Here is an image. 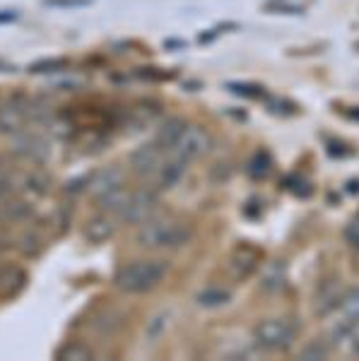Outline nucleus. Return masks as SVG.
I'll return each mask as SVG.
<instances>
[{"label":"nucleus","instance_id":"nucleus-1","mask_svg":"<svg viewBox=\"0 0 359 361\" xmlns=\"http://www.w3.org/2000/svg\"><path fill=\"white\" fill-rule=\"evenodd\" d=\"M193 238V226L174 217H150L140 224L135 243L147 250H174Z\"/></svg>","mask_w":359,"mask_h":361},{"label":"nucleus","instance_id":"nucleus-2","mask_svg":"<svg viewBox=\"0 0 359 361\" xmlns=\"http://www.w3.org/2000/svg\"><path fill=\"white\" fill-rule=\"evenodd\" d=\"M166 270H169V265L157 258L130 260V263L116 270L114 284L126 294H145L159 287V282L166 277Z\"/></svg>","mask_w":359,"mask_h":361},{"label":"nucleus","instance_id":"nucleus-3","mask_svg":"<svg viewBox=\"0 0 359 361\" xmlns=\"http://www.w3.org/2000/svg\"><path fill=\"white\" fill-rule=\"evenodd\" d=\"M87 190H90L92 197L97 200V205H99L104 212L116 214L121 202H123L126 193H128L123 169L107 166L104 171H97L95 176H90V180H87Z\"/></svg>","mask_w":359,"mask_h":361},{"label":"nucleus","instance_id":"nucleus-4","mask_svg":"<svg viewBox=\"0 0 359 361\" xmlns=\"http://www.w3.org/2000/svg\"><path fill=\"white\" fill-rule=\"evenodd\" d=\"M159 205V197L154 188H138V190H128L121 202L116 217L123 219L126 224H142L145 219L154 217Z\"/></svg>","mask_w":359,"mask_h":361},{"label":"nucleus","instance_id":"nucleus-5","mask_svg":"<svg viewBox=\"0 0 359 361\" xmlns=\"http://www.w3.org/2000/svg\"><path fill=\"white\" fill-rule=\"evenodd\" d=\"M253 337H256V345L268 349V352H285V349L292 347L294 337H297V328L285 318H268L260 320L253 328Z\"/></svg>","mask_w":359,"mask_h":361},{"label":"nucleus","instance_id":"nucleus-6","mask_svg":"<svg viewBox=\"0 0 359 361\" xmlns=\"http://www.w3.org/2000/svg\"><path fill=\"white\" fill-rule=\"evenodd\" d=\"M212 145H215V140H212V135L202 126H186L181 137L174 145L171 154L190 161V159H198V157H205L212 149Z\"/></svg>","mask_w":359,"mask_h":361},{"label":"nucleus","instance_id":"nucleus-7","mask_svg":"<svg viewBox=\"0 0 359 361\" xmlns=\"http://www.w3.org/2000/svg\"><path fill=\"white\" fill-rule=\"evenodd\" d=\"M29 123V104L20 99H8L0 104V135H20Z\"/></svg>","mask_w":359,"mask_h":361},{"label":"nucleus","instance_id":"nucleus-8","mask_svg":"<svg viewBox=\"0 0 359 361\" xmlns=\"http://www.w3.org/2000/svg\"><path fill=\"white\" fill-rule=\"evenodd\" d=\"M13 152L20 157L22 161L29 164H44L49 159V140L39 133L22 130L20 135H15V147Z\"/></svg>","mask_w":359,"mask_h":361},{"label":"nucleus","instance_id":"nucleus-9","mask_svg":"<svg viewBox=\"0 0 359 361\" xmlns=\"http://www.w3.org/2000/svg\"><path fill=\"white\" fill-rule=\"evenodd\" d=\"M164 157H166V149H162L157 142H147V145H140V147L130 154V166L135 173L150 178L159 169L162 161H164Z\"/></svg>","mask_w":359,"mask_h":361},{"label":"nucleus","instance_id":"nucleus-10","mask_svg":"<svg viewBox=\"0 0 359 361\" xmlns=\"http://www.w3.org/2000/svg\"><path fill=\"white\" fill-rule=\"evenodd\" d=\"M186 164H188V161L181 159V157H176V154L164 157V161H162L157 171L150 176V180H152L157 190L174 188V185H176L178 180L183 178V173H186Z\"/></svg>","mask_w":359,"mask_h":361},{"label":"nucleus","instance_id":"nucleus-11","mask_svg":"<svg viewBox=\"0 0 359 361\" xmlns=\"http://www.w3.org/2000/svg\"><path fill=\"white\" fill-rule=\"evenodd\" d=\"M114 234H116V222L109 212H102V214L90 217L85 224V229H83V236L90 243H107V241H111Z\"/></svg>","mask_w":359,"mask_h":361},{"label":"nucleus","instance_id":"nucleus-12","mask_svg":"<svg viewBox=\"0 0 359 361\" xmlns=\"http://www.w3.org/2000/svg\"><path fill=\"white\" fill-rule=\"evenodd\" d=\"M258 260H260V253L256 248L239 246L234 250V255H231V272H234L239 279H244L258 267Z\"/></svg>","mask_w":359,"mask_h":361},{"label":"nucleus","instance_id":"nucleus-13","mask_svg":"<svg viewBox=\"0 0 359 361\" xmlns=\"http://www.w3.org/2000/svg\"><path fill=\"white\" fill-rule=\"evenodd\" d=\"M27 284V272L15 265L0 270V296H15Z\"/></svg>","mask_w":359,"mask_h":361},{"label":"nucleus","instance_id":"nucleus-14","mask_svg":"<svg viewBox=\"0 0 359 361\" xmlns=\"http://www.w3.org/2000/svg\"><path fill=\"white\" fill-rule=\"evenodd\" d=\"M183 128H186V123H183L181 118H166L164 123L159 126V130H157V137H154V142H157L162 149H166V152H171L174 145H176V140L181 137Z\"/></svg>","mask_w":359,"mask_h":361},{"label":"nucleus","instance_id":"nucleus-15","mask_svg":"<svg viewBox=\"0 0 359 361\" xmlns=\"http://www.w3.org/2000/svg\"><path fill=\"white\" fill-rule=\"evenodd\" d=\"M343 294L345 292H340L338 284H335V282L326 284V287H323L321 292H318V299H316L318 313H321V316H326L328 311H333L335 306H340V299H343Z\"/></svg>","mask_w":359,"mask_h":361},{"label":"nucleus","instance_id":"nucleus-16","mask_svg":"<svg viewBox=\"0 0 359 361\" xmlns=\"http://www.w3.org/2000/svg\"><path fill=\"white\" fill-rule=\"evenodd\" d=\"M287 282V267L285 263H280V260H275L273 265H268V270L263 272V289H268V292H277V289H282Z\"/></svg>","mask_w":359,"mask_h":361},{"label":"nucleus","instance_id":"nucleus-17","mask_svg":"<svg viewBox=\"0 0 359 361\" xmlns=\"http://www.w3.org/2000/svg\"><path fill=\"white\" fill-rule=\"evenodd\" d=\"M56 359H68V361H92L95 352L85 345V342H68L66 347H61L56 352Z\"/></svg>","mask_w":359,"mask_h":361},{"label":"nucleus","instance_id":"nucleus-18","mask_svg":"<svg viewBox=\"0 0 359 361\" xmlns=\"http://www.w3.org/2000/svg\"><path fill=\"white\" fill-rule=\"evenodd\" d=\"M32 214V207L25 200H10L3 205V212H0V219L3 222H22Z\"/></svg>","mask_w":359,"mask_h":361},{"label":"nucleus","instance_id":"nucleus-19","mask_svg":"<svg viewBox=\"0 0 359 361\" xmlns=\"http://www.w3.org/2000/svg\"><path fill=\"white\" fill-rule=\"evenodd\" d=\"M340 311H343L345 320H359V287L347 289L340 299Z\"/></svg>","mask_w":359,"mask_h":361},{"label":"nucleus","instance_id":"nucleus-20","mask_svg":"<svg viewBox=\"0 0 359 361\" xmlns=\"http://www.w3.org/2000/svg\"><path fill=\"white\" fill-rule=\"evenodd\" d=\"M229 292L227 289H219V287H212V289H205V292H200L198 294V304L200 306H207V308H212V306H222V304H227L229 301Z\"/></svg>","mask_w":359,"mask_h":361},{"label":"nucleus","instance_id":"nucleus-21","mask_svg":"<svg viewBox=\"0 0 359 361\" xmlns=\"http://www.w3.org/2000/svg\"><path fill=\"white\" fill-rule=\"evenodd\" d=\"M71 63L66 61V58H49V61H39L34 63L32 68H29V73L34 75H44V73H61V70H66Z\"/></svg>","mask_w":359,"mask_h":361},{"label":"nucleus","instance_id":"nucleus-22","mask_svg":"<svg viewBox=\"0 0 359 361\" xmlns=\"http://www.w3.org/2000/svg\"><path fill=\"white\" fill-rule=\"evenodd\" d=\"M299 359H302V361H321V359H328V345H323V342H309V345L302 349Z\"/></svg>","mask_w":359,"mask_h":361},{"label":"nucleus","instance_id":"nucleus-23","mask_svg":"<svg viewBox=\"0 0 359 361\" xmlns=\"http://www.w3.org/2000/svg\"><path fill=\"white\" fill-rule=\"evenodd\" d=\"M268 171H270V154L260 152L256 159H253L251 173H253V178H263V176H268Z\"/></svg>","mask_w":359,"mask_h":361},{"label":"nucleus","instance_id":"nucleus-24","mask_svg":"<svg viewBox=\"0 0 359 361\" xmlns=\"http://www.w3.org/2000/svg\"><path fill=\"white\" fill-rule=\"evenodd\" d=\"M27 183H29V188L32 190H37L39 195H44V193H49V176H44V173H29L27 176Z\"/></svg>","mask_w":359,"mask_h":361},{"label":"nucleus","instance_id":"nucleus-25","mask_svg":"<svg viewBox=\"0 0 359 361\" xmlns=\"http://www.w3.org/2000/svg\"><path fill=\"white\" fill-rule=\"evenodd\" d=\"M345 238L352 248L359 250V212L350 219V224L345 226Z\"/></svg>","mask_w":359,"mask_h":361},{"label":"nucleus","instance_id":"nucleus-26","mask_svg":"<svg viewBox=\"0 0 359 361\" xmlns=\"http://www.w3.org/2000/svg\"><path fill=\"white\" fill-rule=\"evenodd\" d=\"M42 238L39 236H34V234H27L25 238H22V250H25L27 255H37L39 250H42Z\"/></svg>","mask_w":359,"mask_h":361},{"label":"nucleus","instance_id":"nucleus-27","mask_svg":"<svg viewBox=\"0 0 359 361\" xmlns=\"http://www.w3.org/2000/svg\"><path fill=\"white\" fill-rule=\"evenodd\" d=\"M229 90L231 92H236V94H244V97H260L263 92H260V87L256 85H229Z\"/></svg>","mask_w":359,"mask_h":361},{"label":"nucleus","instance_id":"nucleus-28","mask_svg":"<svg viewBox=\"0 0 359 361\" xmlns=\"http://www.w3.org/2000/svg\"><path fill=\"white\" fill-rule=\"evenodd\" d=\"M46 5H54V8H80V5H87L90 0H44Z\"/></svg>","mask_w":359,"mask_h":361},{"label":"nucleus","instance_id":"nucleus-29","mask_svg":"<svg viewBox=\"0 0 359 361\" xmlns=\"http://www.w3.org/2000/svg\"><path fill=\"white\" fill-rule=\"evenodd\" d=\"M8 190H10V178H8V173L3 171V166H0V200L8 195Z\"/></svg>","mask_w":359,"mask_h":361},{"label":"nucleus","instance_id":"nucleus-30","mask_svg":"<svg viewBox=\"0 0 359 361\" xmlns=\"http://www.w3.org/2000/svg\"><path fill=\"white\" fill-rule=\"evenodd\" d=\"M15 17H17V13H15V10H8V15H0V22H5V20H15Z\"/></svg>","mask_w":359,"mask_h":361},{"label":"nucleus","instance_id":"nucleus-31","mask_svg":"<svg viewBox=\"0 0 359 361\" xmlns=\"http://www.w3.org/2000/svg\"><path fill=\"white\" fill-rule=\"evenodd\" d=\"M0 166H3V164H0Z\"/></svg>","mask_w":359,"mask_h":361}]
</instances>
